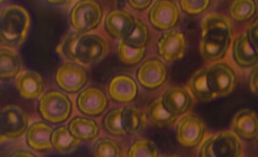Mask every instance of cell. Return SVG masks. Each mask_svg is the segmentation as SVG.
Instances as JSON below:
<instances>
[{"label":"cell","instance_id":"35","mask_svg":"<svg viewBox=\"0 0 258 157\" xmlns=\"http://www.w3.org/2000/svg\"><path fill=\"white\" fill-rule=\"evenodd\" d=\"M247 37L258 53V17L252 19L251 23L247 26L246 32Z\"/></svg>","mask_w":258,"mask_h":157},{"label":"cell","instance_id":"16","mask_svg":"<svg viewBox=\"0 0 258 157\" xmlns=\"http://www.w3.org/2000/svg\"><path fill=\"white\" fill-rule=\"evenodd\" d=\"M136 18L125 9H112L105 19V28L112 38L123 41L133 32Z\"/></svg>","mask_w":258,"mask_h":157},{"label":"cell","instance_id":"15","mask_svg":"<svg viewBox=\"0 0 258 157\" xmlns=\"http://www.w3.org/2000/svg\"><path fill=\"white\" fill-rule=\"evenodd\" d=\"M161 100L163 105L173 116L180 118L191 111L193 97L184 87H170L163 92Z\"/></svg>","mask_w":258,"mask_h":157},{"label":"cell","instance_id":"4","mask_svg":"<svg viewBox=\"0 0 258 157\" xmlns=\"http://www.w3.org/2000/svg\"><path fill=\"white\" fill-rule=\"evenodd\" d=\"M245 153L240 139L229 130H223L202 141L199 157H242Z\"/></svg>","mask_w":258,"mask_h":157},{"label":"cell","instance_id":"25","mask_svg":"<svg viewBox=\"0 0 258 157\" xmlns=\"http://www.w3.org/2000/svg\"><path fill=\"white\" fill-rule=\"evenodd\" d=\"M122 127L128 135H140L145 129L147 118L145 112L134 106L122 108Z\"/></svg>","mask_w":258,"mask_h":157},{"label":"cell","instance_id":"24","mask_svg":"<svg viewBox=\"0 0 258 157\" xmlns=\"http://www.w3.org/2000/svg\"><path fill=\"white\" fill-rule=\"evenodd\" d=\"M188 91L195 99L199 101H211L216 99L209 83H208V67H202L193 73L188 81Z\"/></svg>","mask_w":258,"mask_h":157},{"label":"cell","instance_id":"23","mask_svg":"<svg viewBox=\"0 0 258 157\" xmlns=\"http://www.w3.org/2000/svg\"><path fill=\"white\" fill-rule=\"evenodd\" d=\"M145 115L147 120L151 122L153 126L156 127H172L174 126L178 118L173 116L171 112H168L166 108L163 105L161 98L154 99L150 104L146 106Z\"/></svg>","mask_w":258,"mask_h":157},{"label":"cell","instance_id":"21","mask_svg":"<svg viewBox=\"0 0 258 157\" xmlns=\"http://www.w3.org/2000/svg\"><path fill=\"white\" fill-rule=\"evenodd\" d=\"M51 125L44 121H36L28 127L26 131V143L28 147L36 151H46L52 148Z\"/></svg>","mask_w":258,"mask_h":157},{"label":"cell","instance_id":"5","mask_svg":"<svg viewBox=\"0 0 258 157\" xmlns=\"http://www.w3.org/2000/svg\"><path fill=\"white\" fill-rule=\"evenodd\" d=\"M103 9L101 5L93 0L78 2L70 12V24L73 31L79 34H88L97 29L102 22Z\"/></svg>","mask_w":258,"mask_h":157},{"label":"cell","instance_id":"8","mask_svg":"<svg viewBox=\"0 0 258 157\" xmlns=\"http://www.w3.org/2000/svg\"><path fill=\"white\" fill-rule=\"evenodd\" d=\"M29 117L18 106H7L0 109V135L7 140H15L27 131Z\"/></svg>","mask_w":258,"mask_h":157},{"label":"cell","instance_id":"28","mask_svg":"<svg viewBox=\"0 0 258 157\" xmlns=\"http://www.w3.org/2000/svg\"><path fill=\"white\" fill-rule=\"evenodd\" d=\"M257 3L254 0H236L228 7L230 21L236 23H245L251 21L257 14Z\"/></svg>","mask_w":258,"mask_h":157},{"label":"cell","instance_id":"31","mask_svg":"<svg viewBox=\"0 0 258 157\" xmlns=\"http://www.w3.org/2000/svg\"><path fill=\"white\" fill-rule=\"evenodd\" d=\"M94 157H122L121 146L115 139L103 137L99 139L93 148Z\"/></svg>","mask_w":258,"mask_h":157},{"label":"cell","instance_id":"27","mask_svg":"<svg viewBox=\"0 0 258 157\" xmlns=\"http://www.w3.org/2000/svg\"><path fill=\"white\" fill-rule=\"evenodd\" d=\"M21 61L17 53L7 47L0 48V78L9 80L19 74Z\"/></svg>","mask_w":258,"mask_h":157},{"label":"cell","instance_id":"13","mask_svg":"<svg viewBox=\"0 0 258 157\" xmlns=\"http://www.w3.org/2000/svg\"><path fill=\"white\" fill-rule=\"evenodd\" d=\"M88 81V72L82 65L77 63H64L57 68L55 82L63 91L77 93L83 89Z\"/></svg>","mask_w":258,"mask_h":157},{"label":"cell","instance_id":"18","mask_svg":"<svg viewBox=\"0 0 258 157\" xmlns=\"http://www.w3.org/2000/svg\"><path fill=\"white\" fill-rule=\"evenodd\" d=\"M231 53L235 63L241 68H254L258 65V53L245 32L238 34L234 38Z\"/></svg>","mask_w":258,"mask_h":157},{"label":"cell","instance_id":"30","mask_svg":"<svg viewBox=\"0 0 258 157\" xmlns=\"http://www.w3.org/2000/svg\"><path fill=\"white\" fill-rule=\"evenodd\" d=\"M148 41H150V29L141 19H136V24L133 32L122 42H125L133 47L146 48Z\"/></svg>","mask_w":258,"mask_h":157},{"label":"cell","instance_id":"14","mask_svg":"<svg viewBox=\"0 0 258 157\" xmlns=\"http://www.w3.org/2000/svg\"><path fill=\"white\" fill-rule=\"evenodd\" d=\"M108 97L101 88L91 86L84 88L77 98V107L80 112L88 117H98L107 110Z\"/></svg>","mask_w":258,"mask_h":157},{"label":"cell","instance_id":"11","mask_svg":"<svg viewBox=\"0 0 258 157\" xmlns=\"http://www.w3.org/2000/svg\"><path fill=\"white\" fill-rule=\"evenodd\" d=\"M167 73L164 61L157 57H150L137 68L136 78L144 89L156 90L166 82Z\"/></svg>","mask_w":258,"mask_h":157},{"label":"cell","instance_id":"12","mask_svg":"<svg viewBox=\"0 0 258 157\" xmlns=\"http://www.w3.org/2000/svg\"><path fill=\"white\" fill-rule=\"evenodd\" d=\"M187 48L185 35L177 29L165 32L157 42L158 55L164 62L173 63L184 56Z\"/></svg>","mask_w":258,"mask_h":157},{"label":"cell","instance_id":"38","mask_svg":"<svg viewBox=\"0 0 258 157\" xmlns=\"http://www.w3.org/2000/svg\"><path fill=\"white\" fill-rule=\"evenodd\" d=\"M9 157H37V156L35 154L31 153V151L18 150V151H15V153L9 155Z\"/></svg>","mask_w":258,"mask_h":157},{"label":"cell","instance_id":"17","mask_svg":"<svg viewBox=\"0 0 258 157\" xmlns=\"http://www.w3.org/2000/svg\"><path fill=\"white\" fill-rule=\"evenodd\" d=\"M108 95L118 104H129L136 99L138 85L129 74H118L108 83Z\"/></svg>","mask_w":258,"mask_h":157},{"label":"cell","instance_id":"29","mask_svg":"<svg viewBox=\"0 0 258 157\" xmlns=\"http://www.w3.org/2000/svg\"><path fill=\"white\" fill-rule=\"evenodd\" d=\"M118 58L126 65H136L143 61L146 48H137L128 45L125 42L119 41L116 46Z\"/></svg>","mask_w":258,"mask_h":157},{"label":"cell","instance_id":"26","mask_svg":"<svg viewBox=\"0 0 258 157\" xmlns=\"http://www.w3.org/2000/svg\"><path fill=\"white\" fill-rule=\"evenodd\" d=\"M52 148L59 154H69L76 150L80 141L76 138L66 126H59L52 132Z\"/></svg>","mask_w":258,"mask_h":157},{"label":"cell","instance_id":"1","mask_svg":"<svg viewBox=\"0 0 258 157\" xmlns=\"http://www.w3.org/2000/svg\"><path fill=\"white\" fill-rule=\"evenodd\" d=\"M234 26L230 18L220 13L207 15L201 22L200 53L203 61L209 64L222 62L231 50Z\"/></svg>","mask_w":258,"mask_h":157},{"label":"cell","instance_id":"39","mask_svg":"<svg viewBox=\"0 0 258 157\" xmlns=\"http://www.w3.org/2000/svg\"><path fill=\"white\" fill-rule=\"evenodd\" d=\"M6 141H7V139L5 138L4 136L0 135V144H4V143H6Z\"/></svg>","mask_w":258,"mask_h":157},{"label":"cell","instance_id":"10","mask_svg":"<svg viewBox=\"0 0 258 157\" xmlns=\"http://www.w3.org/2000/svg\"><path fill=\"white\" fill-rule=\"evenodd\" d=\"M148 19L158 31L168 32L181 22V11L178 5L170 0H157L148 12Z\"/></svg>","mask_w":258,"mask_h":157},{"label":"cell","instance_id":"6","mask_svg":"<svg viewBox=\"0 0 258 157\" xmlns=\"http://www.w3.org/2000/svg\"><path fill=\"white\" fill-rule=\"evenodd\" d=\"M38 111L44 120L51 124H61L72 114V101L66 93L49 90L39 100Z\"/></svg>","mask_w":258,"mask_h":157},{"label":"cell","instance_id":"3","mask_svg":"<svg viewBox=\"0 0 258 157\" xmlns=\"http://www.w3.org/2000/svg\"><path fill=\"white\" fill-rule=\"evenodd\" d=\"M31 26L28 12L18 5H12L0 13V41L9 48H17L27 37Z\"/></svg>","mask_w":258,"mask_h":157},{"label":"cell","instance_id":"41","mask_svg":"<svg viewBox=\"0 0 258 157\" xmlns=\"http://www.w3.org/2000/svg\"><path fill=\"white\" fill-rule=\"evenodd\" d=\"M256 147H257V149H258V136H257V138H256Z\"/></svg>","mask_w":258,"mask_h":157},{"label":"cell","instance_id":"33","mask_svg":"<svg viewBox=\"0 0 258 157\" xmlns=\"http://www.w3.org/2000/svg\"><path fill=\"white\" fill-rule=\"evenodd\" d=\"M127 157H158V149L152 140L142 138L131 145Z\"/></svg>","mask_w":258,"mask_h":157},{"label":"cell","instance_id":"22","mask_svg":"<svg viewBox=\"0 0 258 157\" xmlns=\"http://www.w3.org/2000/svg\"><path fill=\"white\" fill-rule=\"evenodd\" d=\"M69 130L79 140H93L100 134V127L96 120L77 116L69 122Z\"/></svg>","mask_w":258,"mask_h":157},{"label":"cell","instance_id":"40","mask_svg":"<svg viewBox=\"0 0 258 157\" xmlns=\"http://www.w3.org/2000/svg\"><path fill=\"white\" fill-rule=\"evenodd\" d=\"M162 157H180L178 155H174V154H167V155H164Z\"/></svg>","mask_w":258,"mask_h":157},{"label":"cell","instance_id":"9","mask_svg":"<svg viewBox=\"0 0 258 157\" xmlns=\"http://www.w3.org/2000/svg\"><path fill=\"white\" fill-rule=\"evenodd\" d=\"M208 83L216 98L227 97L235 90L237 74L226 62H218L208 67Z\"/></svg>","mask_w":258,"mask_h":157},{"label":"cell","instance_id":"20","mask_svg":"<svg viewBox=\"0 0 258 157\" xmlns=\"http://www.w3.org/2000/svg\"><path fill=\"white\" fill-rule=\"evenodd\" d=\"M16 88L24 99L35 100L43 95L44 80L35 71H23L16 76Z\"/></svg>","mask_w":258,"mask_h":157},{"label":"cell","instance_id":"42","mask_svg":"<svg viewBox=\"0 0 258 157\" xmlns=\"http://www.w3.org/2000/svg\"><path fill=\"white\" fill-rule=\"evenodd\" d=\"M3 3H4V2H2V0H0V4H3Z\"/></svg>","mask_w":258,"mask_h":157},{"label":"cell","instance_id":"32","mask_svg":"<svg viewBox=\"0 0 258 157\" xmlns=\"http://www.w3.org/2000/svg\"><path fill=\"white\" fill-rule=\"evenodd\" d=\"M122 108H113L108 111L105 118H103V127L105 129L113 136H123L126 135L125 129L122 127Z\"/></svg>","mask_w":258,"mask_h":157},{"label":"cell","instance_id":"37","mask_svg":"<svg viewBox=\"0 0 258 157\" xmlns=\"http://www.w3.org/2000/svg\"><path fill=\"white\" fill-rule=\"evenodd\" d=\"M129 7H132L134 11L137 12H144L146 11L147 8H151L153 5L152 0H129L127 2Z\"/></svg>","mask_w":258,"mask_h":157},{"label":"cell","instance_id":"36","mask_svg":"<svg viewBox=\"0 0 258 157\" xmlns=\"http://www.w3.org/2000/svg\"><path fill=\"white\" fill-rule=\"evenodd\" d=\"M248 88H249L251 93L258 97V65L251 68L249 74H248Z\"/></svg>","mask_w":258,"mask_h":157},{"label":"cell","instance_id":"34","mask_svg":"<svg viewBox=\"0 0 258 157\" xmlns=\"http://www.w3.org/2000/svg\"><path fill=\"white\" fill-rule=\"evenodd\" d=\"M212 5L210 0H181L180 7L187 15H200L206 13Z\"/></svg>","mask_w":258,"mask_h":157},{"label":"cell","instance_id":"7","mask_svg":"<svg viewBox=\"0 0 258 157\" xmlns=\"http://www.w3.org/2000/svg\"><path fill=\"white\" fill-rule=\"evenodd\" d=\"M207 132V126L199 116L188 114L182 116L176 122V139L180 145L196 148L202 144Z\"/></svg>","mask_w":258,"mask_h":157},{"label":"cell","instance_id":"2","mask_svg":"<svg viewBox=\"0 0 258 157\" xmlns=\"http://www.w3.org/2000/svg\"><path fill=\"white\" fill-rule=\"evenodd\" d=\"M57 52L69 62L80 65H94L109 53L108 41L99 34L69 33L59 43Z\"/></svg>","mask_w":258,"mask_h":157},{"label":"cell","instance_id":"19","mask_svg":"<svg viewBox=\"0 0 258 157\" xmlns=\"http://www.w3.org/2000/svg\"><path fill=\"white\" fill-rule=\"evenodd\" d=\"M231 130L239 139L252 140L258 136V116L254 110L241 109L231 120Z\"/></svg>","mask_w":258,"mask_h":157}]
</instances>
